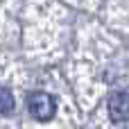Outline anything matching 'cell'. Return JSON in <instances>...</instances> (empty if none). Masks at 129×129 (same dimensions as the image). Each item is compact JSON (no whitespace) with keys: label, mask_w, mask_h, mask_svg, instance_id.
Listing matches in <instances>:
<instances>
[{"label":"cell","mask_w":129,"mask_h":129,"mask_svg":"<svg viewBox=\"0 0 129 129\" xmlns=\"http://www.w3.org/2000/svg\"><path fill=\"white\" fill-rule=\"evenodd\" d=\"M27 111L34 120L48 122L57 113V100H54V95H50L45 91H34L27 95Z\"/></svg>","instance_id":"cell-1"},{"label":"cell","mask_w":129,"mask_h":129,"mask_svg":"<svg viewBox=\"0 0 129 129\" xmlns=\"http://www.w3.org/2000/svg\"><path fill=\"white\" fill-rule=\"evenodd\" d=\"M109 118L111 122L120 125V122H129V91H113L109 95Z\"/></svg>","instance_id":"cell-2"},{"label":"cell","mask_w":129,"mask_h":129,"mask_svg":"<svg viewBox=\"0 0 129 129\" xmlns=\"http://www.w3.org/2000/svg\"><path fill=\"white\" fill-rule=\"evenodd\" d=\"M14 111V95L7 86H0V116H7Z\"/></svg>","instance_id":"cell-3"}]
</instances>
